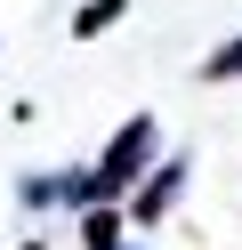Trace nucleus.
I'll use <instances>...</instances> for the list:
<instances>
[{
    "label": "nucleus",
    "instance_id": "1",
    "mask_svg": "<svg viewBox=\"0 0 242 250\" xmlns=\"http://www.w3.org/2000/svg\"><path fill=\"white\" fill-rule=\"evenodd\" d=\"M154 146H161V129H154V113H129L121 129H113V146L97 153V169H89V186H97V202H113V194H129V186L154 169Z\"/></svg>",
    "mask_w": 242,
    "mask_h": 250
},
{
    "label": "nucleus",
    "instance_id": "2",
    "mask_svg": "<svg viewBox=\"0 0 242 250\" xmlns=\"http://www.w3.org/2000/svg\"><path fill=\"white\" fill-rule=\"evenodd\" d=\"M177 194H186V162H154V178H137V202H129V226H154V218L177 210Z\"/></svg>",
    "mask_w": 242,
    "mask_h": 250
},
{
    "label": "nucleus",
    "instance_id": "3",
    "mask_svg": "<svg viewBox=\"0 0 242 250\" xmlns=\"http://www.w3.org/2000/svg\"><path fill=\"white\" fill-rule=\"evenodd\" d=\"M81 242H89V250H121V210H113V202L81 210Z\"/></svg>",
    "mask_w": 242,
    "mask_h": 250
},
{
    "label": "nucleus",
    "instance_id": "4",
    "mask_svg": "<svg viewBox=\"0 0 242 250\" xmlns=\"http://www.w3.org/2000/svg\"><path fill=\"white\" fill-rule=\"evenodd\" d=\"M202 81H242V33L226 41V49H210V65H202Z\"/></svg>",
    "mask_w": 242,
    "mask_h": 250
},
{
    "label": "nucleus",
    "instance_id": "5",
    "mask_svg": "<svg viewBox=\"0 0 242 250\" xmlns=\"http://www.w3.org/2000/svg\"><path fill=\"white\" fill-rule=\"evenodd\" d=\"M113 17H121V0H89V8L73 17V33H81V41H97V33L113 24Z\"/></svg>",
    "mask_w": 242,
    "mask_h": 250
},
{
    "label": "nucleus",
    "instance_id": "6",
    "mask_svg": "<svg viewBox=\"0 0 242 250\" xmlns=\"http://www.w3.org/2000/svg\"><path fill=\"white\" fill-rule=\"evenodd\" d=\"M24 250H41V242H24Z\"/></svg>",
    "mask_w": 242,
    "mask_h": 250
},
{
    "label": "nucleus",
    "instance_id": "7",
    "mask_svg": "<svg viewBox=\"0 0 242 250\" xmlns=\"http://www.w3.org/2000/svg\"><path fill=\"white\" fill-rule=\"evenodd\" d=\"M121 250H129V242H121Z\"/></svg>",
    "mask_w": 242,
    "mask_h": 250
}]
</instances>
